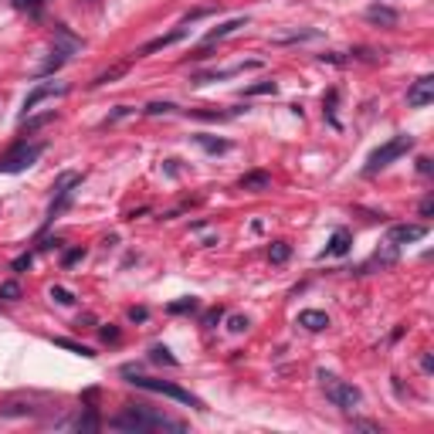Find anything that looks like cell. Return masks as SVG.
Wrapping results in <instances>:
<instances>
[{"mask_svg":"<svg viewBox=\"0 0 434 434\" xmlns=\"http://www.w3.org/2000/svg\"><path fill=\"white\" fill-rule=\"evenodd\" d=\"M108 428H115V431H129V434L160 431V428H170V431H187V424H183V421L166 418V414H157V411H150L146 404H129V407H122V411L108 421Z\"/></svg>","mask_w":434,"mask_h":434,"instance_id":"6da1fadb","label":"cell"},{"mask_svg":"<svg viewBox=\"0 0 434 434\" xmlns=\"http://www.w3.org/2000/svg\"><path fill=\"white\" fill-rule=\"evenodd\" d=\"M133 387H139V390H150V393H163V397H173L176 404H187V407H197V411H204V400L201 397H194L190 390H183V387H176V383H170V380H153V377H136L129 367L122 370Z\"/></svg>","mask_w":434,"mask_h":434,"instance_id":"7a4b0ae2","label":"cell"},{"mask_svg":"<svg viewBox=\"0 0 434 434\" xmlns=\"http://www.w3.org/2000/svg\"><path fill=\"white\" fill-rule=\"evenodd\" d=\"M407 150H414V136H407V133L393 136L390 143H383L380 150L370 153V160H367V166H363V173H367V176H374V173H380L383 166H390L393 160H400Z\"/></svg>","mask_w":434,"mask_h":434,"instance_id":"3957f363","label":"cell"},{"mask_svg":"<svg viewBox=\"0 0 434 434\" xmlns=\"http://www.w3.org/2000/svg\"><path fill=\"white\" fill-rule=\"evenodd\" d=\"M319 383H323L326 397H329L339 411H356V407H360V400H363V393H360L353 383L339 380L336 374H319Z\"/></svg>","mask_w":434,"mask_h":434,"instance_id":"277c9868","label":"cell"},{"mask_svg":"<svg viewBox=\"0 0 434 434\" xmlns=\"http://www.w3.org/2000/svg\"><path fill=\"white\" fill-rule=\"evenodd\" d=\"M41 153H45V143L21 139L7 157H0V173H21V170H27V166H34V163L41 160Z\"/></svg>","mask_w":434,"mask_h":434,"instance_id":"5b68a950","label":"cell"},{"mask_svg":"<svg viewBox=\"0 0 434 434\" xmlns=\"http://www.w3.org/2000/svg\"><path fill=\"white\" fill-rule=\"evenodd\" d=\"M52 95H68V85L65 82H41V85H34L31 92H27V99H24V106H21V119H27L38 102H45V99H52Z\"/></svg>","mask_w":434,"mask_h":434,"instance_id":"8992f818","label":"cell"},{"mask_svg":"<svg viewBox=\"0 0 434 434\" xmlns=\"http://www.w3.org/2000/svg\"><path fill=\"white\" fill-rule=\"evenodd\" d=\"M434 102V75H424L418 78L411 89H407V106L411 108H424Z\"/></svg>","mask_w":434,"mask_h":434,"instance_id":"52a82bcc","label":"cell"},{"mask_svg":"<svg viewBox=\"0 0 434 434\" xmlns=\"http://www.w3.org/2000/svg\"><path fill=\"white\" fill-rule=\"evenodd\" d=\"M248 68H262V61H244V65H231V68H220V71H201L190 78V85H207V82H220V78H234Z\"/></svg>","mask_w":434,"mask_h":434,"instance_id":"ba28073f","label":"cell"},{"mask_svg":"<svg viewBox=\"0 0 434 434\" xmlns=\"http://www.w3.org/2000/svg\"><path fill=\"white\" fill-rule=\"evenodd\" d=\"M428 234V227L424 224H393L390 227V234H387V241L397 248V244H411V241H421Z\"/></svg>","mask_w":434,"mask_h":434,"instance_id":"9c48e42d","label":"cell"},{"mask_svg":"<svg viewBox=\"0 0 434 434\" xmlns=\"http://www.w3.org/2000/svg\"><path fill=\"white\" fill-rule=\"evenodd\" d=\"M367 21L370 24H380V27H397V10L393 7H387V3H374V7H367Z\"/></svg>","mask_w":434,"mask_h":434,"instance_id":"30bf717a","label":"cell"},{"mask_svg":"<svg viewBox=\"0 0 434 434\" xmlns=\"http://www.w3.org/2000/svg\"><path fill=\"white\" fill-rule=\"evenodd\" d=\"M238 187H241V190H251V194H262V190L271 187V173H265V170H251V173H244V176L238 180Z\"/></svg>","mask_w":434,"mask_h":434,"instance_id":"8fae6325","label":"cell"},{"mask_svg":"<svg viewBox=\"0 0 434 434\" xmlns=\"http://www.w3.org/2000/svg\"><path fill=\"white\" fill-rule=\"evenodd\" d=\"M187 34V27H176V31H170V34H160V38H153V41H146L143 48H139V58L143 54H153V52H160V48H170V45H176L180 38Z\"/></svg>","mask_w":434,"mask_h":434,"instance_id":"7c38bea8","label":"cell"},{"mask_svg":"<svg viewBox=\"0 0 434 434\" xmlns=\"http://www.w3.org/2000/svg\"><path fill=\"white\" fill-rule=\"evenodd\" d=\"M299 326L309 332H323V329H329V316L319 309H306V312H299Z\"/></svg>","mask_w":434,"mask_h":434,"instance_id":"4fadbf2b","label":"cell"},{"mask_svg":"<svg viewBox=\"0 0 434 434\" xmlns=\"http://www.w3.org/2000/svg\"><path fill=\"white\" fill-rule=\"evenodd\" d=\"M350 244H353V234H350L346 227H339V231L329 238V248H326V255H336V258H339V255H346V251H350Z\"/></svg>","mask_w":434,"mask_h":434,"instance_id":"5bb4252c","label":"cell"},{"mask_svg":"<svg viewBox=\"0 0 434 434\" xmlns=\"http://www.w3.org/2000/svg\"><path fill=\"white\" fill-rule=\"evenodd\" d=\"M248 24V17H234V21H224L220 27H214L211 34H207V45H214V41H220V38H227V34H234L238 27H244Z\"/></svg>","mask_w":434,"mask_h":434,"instance_id":"9a60e30c","label":"cell"},{"mask_svg":"<svg viewBox=\"0 0 434 434\" xmlns=\"http://www.w3.org/2000/svg\"><path fill=\"white\" fill-rule=\"evenodd\" d=\"M126 71H129V65H115V68H108V71H102V75H95V78H92L89 85H92V89H99V85H108V82L122 78Z\"/></svg>","mask_w":434,"mask_h":434,"instance_id":"2e32d148","label":"cell"},{"mask_svg":"<svg viewBox=\"0 0 434 434\" xmlns=\"http://www.w3.org/2000/svg\"><path fill=\"white\" fill-rule=\"evenodd\" d=\"M197 146L207 150V153H227V150H231L227 139H214V136H197Z\"/></svg>","mask_w":434,"mask_h":434,"instance_id":"e0dca14e","label":"cell"},{"mask_svg":"<svg viewBox=\"0 0 434 434\" xmlns=\"http://www.w3.org/2000/svg\"><path fill=\"white\" fill-rule=\"evenodd\" d=\"M54 119V108L52 112H45V115H34V119H21V133L27 136V133H34V129H41V126H48Z\"/></svg>","mask_w":434,"mask_h":434,"instance_id":"ac0fdd59","label":"cell"},{"mask_svg":"<svg viewBox=\"0 0 434 434\" xmlns=\"http://www.w3.org/2000/svg\"><path fill=\"white\" fill-rule=\"evenodd\" d=\"M54 346H61V350H71V353H78V356H89V360L95 356V350H92V346H82V343H75V339H65V336H61V339H54Z\"/></svg>","mask_w":434,"mask_h":434,"instance_id":"d6986e66","label":"cell"},{"mask_svg":"<svg viewBox=\"0 0 434 434\" xmlns=\"http://www.w3.org/2000/svg\"><path fill=\"white\" fill-rule=\"evenodd\" d=\"M275 89H278V85H275L271 78H262V82L248 85V89H244V95H275Z\"/></svg>","mask_w":434,"mask_h":434,"instance_id":"ffe728a7","label":"cell"},{"mask_svg":"<svg viewBox=\"0 0 434 434\" xmlns=\"http://www.w3.org/2000/svg\"><path fill=\"white\" fill-rule=\"evenodd\" d=\"M269 255H271V262H275V265H285V262H288V255H292V248H288V241H275Z\"/></svg>","mask_w":434,"mask_h":434,"instance_id":"44dd1931","label":"cell"},{"mask_svg":"<svg viewBox=\"0 0 434 434\" xmlns=\"http://www.w3.org/2000/svg\"><path fill=\"white\" fill-rule=\"evenodd\" d=\"M75 431H99V418H95L92 407H89V414H82V418L75 421Z\"/></svg>","mask_w":434,"mask_h":434,"instance_id":"7402d4cb","label":"cell"},{"mask_svg":"<svg viewBox=\"0 0 434 434\" xmlns=\"http://www.w3.org/2000/svg\"><path fill=\"white\" fill-rule=\"evenodd\" d=\"M150 360H153V363H166V367H176V360L170 356L166 346H153V350H150Z\"/></svg>","mask_w":434,"mask_h":434,"instance_id":"603a6c76","label":"cell"},{"mask_svg":"<svg viewBox=\"0 0 434 434\" xmlns=\"http://www.w3.org/2000/svg\"><path fill=\"white\" fill-rule=\"evenodd\" d=\"M306 38H319V31H299V34H282V38H275V45H292V41H306Z\"/></svg>","mask_w":434,"mask_h":434,"instance_id":"cb8c5ba5","label":"cell"},{"mask_svg":"<svg viewBox=\"0 0 434 434\" xmlns=\"http://www.w3.org/2000/svg\"><path fill=\"white\" fill-rule=\"evenodd\" d=\"M197 309V299L190 295V299H180V302H170V312L173 316H180V312H194Z\"/></svg>","mask_w":434,"mask_h":434,"instance_id":"d4e9b609","label":"cell"},{"mask_svg":"<svg viewBox=\"0 0 434 434\" xmlns=\"http://www.w3.org/2000/svg\"><path fill=\"white\" fill-rule=\"evenodd\" d=\"M194 119H211V122H220V119H231L234 112H204V108H190Z\"/></svg>","mask_w":434,"mask_h":434,"instance_id":"484cf974","label":"cell"},{"mask_svg":"<svg viewBox=\"0 0 434 434\" xmlns=\"http://www.w3.org/2000/svg\"><path fill=\"white\" fill-rule=\"evenodd\" d=\"M52 299L58 302V306H75V295H71L68 288H61V285H54L52 288Z\"/></svg>","mask_w":434,"mask_h":434,"instance_id":"4316f807","label":"cell"},{"mask_svg":"<svg viewBox=\"0 0 434 434\" xmlns=\"http://www.w3.org/2000/svg\"><path fill=\"white\" fill-rule=\"evenodd\" d=\"M0 299H7V302L21 299V285H17V282H3V285H0Z\"/></svg>","mask_w":434,"mask_h":434,"instance_id":"83f0119b","label":"cell"},{"mask_svg":"<svg viewBox=\"0 0 434 434\" xmlns=\"http://www.w3.org/2000/svg\"><path fill=\"white\" fill-rule=\"evenodd\" d=\"M326 119H329V122H332V126H339V119H336V89H332V92H329V95H326Z\"/></svg>","mask_w":434,"mask_h":434,"instance_id":"f1b7e54d","label":"cell"},{"mask_svg":"<svg viewBox=\"0 0 434 434\" xmlns=\"http://www.w3.org/2000/svg\"><path fill=\"white\" fill-rule=\"evenodd\" d=\"M173 102H150L146 106V115H166V112H173Z\"/></svg>","mask_w":434,"mask_h":434,"instance_id":"f546056e","label":"cell"},{"mask_svg":"<svg viewBox=\"0 0 434 434\" xmlns=\"http://www.w3.org/2000/svg\"><path fill=\"white\" fill-rule=\"evenodd\" d=\"M129 112H133L129 106H119L115 112H112V115H108V119H102V129H106V126H112V122H119V119H126Z\"/></svg>","mask_w":434,"mask_h":434,"instance_id":"4dcf8cb0","label":"cell"},{"mask_svg":"<svg viewBox=\"0 0 434 434\" xmlns=\"http://www.w3.org/2000/svg\"><path fill=\"white\" fill-rule=\"evenodd\" d=\"M10 3H14L17 10H38V7H41L45 0H10Z\"/></svg>","mask_w":434,"mask_h":434,"instance_id":"1f68e13d","label":"cell"},{"mask_svg":"<svg viewBox=\"0 0 434 434\" xmlns=\"http://www.w3.org/2000/svg\"><path fill=\"white\" fill-rule=\"evenodd\" d=\"M248 329V319L244 316H231V332H244Z\"/></svg>","mask_w":434,"mask_h":434,"instance_id":"d6a6232c","label":"cell"},{"mask_svg":"<svg viewBox=\"0 0 434 434\" xmlns=\"http://www.w3.org/2000/svg\"><path fill=\"white\" fill-rule=\"evenodd\" d=\"M224 319V309H211L207 316H204V326H214V323H220Z\"/></svg>","mask_w":434,"mask_h":434,"instance_id":"836d02e7","label":"cell"},{"mask_svg":"<svg viewBox=\"0 0 434 434\" xmlns=\"http://www.w3.org/2000/svg\"><path fill=\"white\" fill-rule=\"evenodd\" d=\"M31 265V255H21V258H14V271H24Z\"/></svg>","mask_w":434,"mask_h":434,"instance_id":"e575fe53","label":"cell"},{"mask_svg":"<svg viewBox=\"0 0 434 434\" xmlns=\"http://www.w3.org/2000/svg\"><path fill=\"white\" fill-rule=\"evenodd\" d=\"M82 255H85L82 248H75V251H68V255H65V265H75V262H78Z\"/></svg>","mask_w":434,"mask_h":434,"instance_id":"d590c367","label":"cell"},{"mask_svg":"<svg viewBox=\"0 0 434 434\" xmlns=\"http://www.w3.org/2000/svg\"><path fill=\"white\" fill-rule=\"evenodd\" d=\"M102 339H106V343H115V339H119V329L106 326V329H102Z\"/></svg>","mask_w":434,"mask_h":434,"instance_id":"8d00e7d4","label":"cell"},{"mask_svg":"<svg viewBox=\"0 0 434 434\" xmlns=\"http://www.w3.org/2000/svg\"><path fill=\"white\" fill-rule=\"evenodd\" d=\"M129 319H133V323H143V319H146V309H129Z\"/></svg>","mask_w":434,"mask_h":434,"instance_id":"74e56055","label":"cell"},{"mask_svg":"<svg viewBox=\"0 0 434 434\" xmlns=\"http://www.w3.org/2000/svg\"><path fill=\"white\" fill-rule=\"evenodd\" d=\"M431 211H434V201H431V197H428V201L421 204V214H424V217H431Z\"/></svg>","mask_w":434,"mask_h":434,"instance_id":"f35d334b","label":"cell"},{"mask_svg":"<svg viewBox=\"0 0 434 434\" xmlns=\"http://www.w3.org/2000/svg\"><path fill=\"white\" fill-rule=\"evenodd\" d=\"M323 61H329V65H343V58H339V54H323Z\"/></svg>","mask_w":434,"mask_h":434,"instance_id":"ab89813d","label":"cell"},{"mask_svg":"<svg viewBox=\"0 0 434 434\" xmlns=\"http://www.w3.org/2000/svg\"><path fill=\"white\" fill-rule=\"evenodd\" d=\"M418 170L421 173H431V160H418Z\"/></svg>","mask_w":434,"mask_h":434,"instance_id":"60d3db41","label":"cell"}]
</instances>
